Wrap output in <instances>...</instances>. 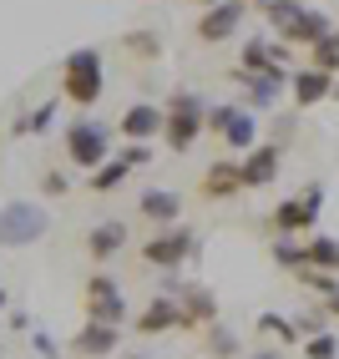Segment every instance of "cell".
<instances>
[{
    "mask_svg": "<svg viewBox=\"0 0 339 359\" xmlns=\"http://www.w3.org/2000/svg\"><path fill=\"white\" fill-rule=\"evenodd\" d=\"M107 91V71H102V51L96 46H77L61 61V97L77 107H96Z\"/></svg>",
    "mask_w": 339,
    "mask_h": 359,
    "instance_id": "6da1fadb",
    "label": "cell"
},
{
    "mask_svg": "<svg viewBox=\"0 0 339 359\" xmlns=\"http://www.w3.org/2000/svg\"><path fill=\"white\" fill-rule=\"evenodd\" d=\"M263 15H269V26H274L284 41H294V46H319V41L334 31V20H329L324 11H309V6H299V0H269Z\"/></svg>",
    "mask_w": 339,
    "mask_h": 359,
    "instance_id": "7a4b0ae2",
    "label": "cell"
},
{
    "mask_svg": "<svg viewBox=\"0 0 339 359\" xmlns=\"http://www.w3.org/2000/svg\"><path fill=\"white\" fill-rule=\"evenodd\" d=\"M46 228H51V212L36 198H6L0 203V248H36Z\"/></svg>",
    "mask_w": 339,
    "mask_h": 359,
    "instance_id": "3957f363",
    "label": "cell"
},
{
    "mask_svg": "<svg viewBox=\"0 0 339 359\" xmlns=\"http://www.w3.org/2000/svg\"><path fill=\"white\" fill-rule=\"evenodd\" d=\"M203 102H198V91H173L162 107V142H167V152H187L192 142L203 137Z\"/></svg>",
    "mask_w": 339,
    "mask_h": 359,
    "instance_id": "277c9868",
    "label": "cell"
},
{
    "mask_svg": "<svg viewBox=\"0 0 339 359\" xmlns=\"http://www.w3.org/2000/svg\"><path fill=\"white\" fill-rule=\"evenodd\" d=\"M66 157H71V167L77 172H96L107 157H112V132L102 127V122H91V116H77V122L66 127Z\"/></svg>",
    "mask_w": 339,
    "mask_h": 359,
    "instance_id": "5b68a950",
    "label": "cell"
},
{
    "mask_svg": "<svg viewBox=\"0 0 339 359\" xmlns=\"http://www.w3.org/2000/svg\"><path fill=\"white\" fill-rule=\"evenodd\" d=\"M187 258H198V238H192V228L173 223V228H157L147 243H142V263H152V269H182Z\"/></svg>",
    "mask_w": 339,
    "mask_h": 359,
    "instance_id": "8992f818",
    "label": "cell"
},
{
    "mask_svg": "<svg viewBox=\"0 0 339 359\" xmlns=\"http://www.w3.org/2000/svg\"><path fill=\"white\" fill-rule=\"evenodd\" d=\"M86 319L91 324H112V329L127 324V294L117 289L112 273H91L86 278Z\"/></svg>",
    "mask_w": 339,
    "mask_h": 359,
    "instance_id": "52a82bcc",
    "label": "cell"
},
{
    "mask_svg": "<svg viewBox=\"0 0 339 359\" xmlns=\"http://www.w3.org/2000/svg\"><path fill=\"white\" fill-rule=\"evenodd\" d=\"M279 167H284V147H279V142H258V147L244 152V162H238V187H244V193L274 187L279 182Z\"/></svg>",
    "mask_w": 339,
    "mask_h": 359,
    "instance_id": "ba28073f",
    "label": "cell"
},
{
    "mask_svg": "<svg viewBox=\"0 0 339 359\" xmlns=\"http://www.w3.org/2000/svg\"><path fill=\"white\" fill-rule=\"evenodd\" d=\"M228 76L248 91V111H269V107H279V97H284V86H288V76H294V71H288V66H274L269 76H248V71L233 66Z\"/></svg>",
    "mask_w": 339,
    "mask_h": 359,
    "instance_id": "9c48e42d",
    "label": "cell"
},
{
    "mask_svg": "<svg viewBox=\"0 0 339 359\" xmlns=\"http://www.w3.org/2000/svg\"><path fill=\"white\" fill-rule=\"evenodd\" d=\"M244 15H248V0H223V6L203 11V15H198V41H203V46L228 41L238 26H244Z\"/></svg>",
    "mask_w": 339,
    "mask_h": 359,
    "instance_id": "30bf717a",
    "label": "cell"
},
{
    "mask_svg": "<svg viewBox=\"0 0 339 359\" xmlns=\"http://www.w3.org/2000/svg\"><path fill=\"white\" fill-rule=\"evenodd\" d=\"M117 132H122L127 142H157V137H162V107L132 102L122 116H117Z\"/></svg>",
    "mask_w": 339,
    "mask_h": 359,
    "instance_id": "8fae6325",
    "label": "cell"
},
{
    "mask_svg": "<svg viewBox=\"0 0 339 359\" xmlns=\"http://www.w3.org/2000/svg\"><path fill=\"white\" fill-rule=\"evenodd\" d=\"M117 344H122V329H112V324H81L77 329V339H71V354H81V359H107L117 354Z\"/></svg>",
    "mask_w": 339,
    "mask_h": 359,
    "instance_id": "7c38bea8",
    "label": "cell"
},
{
    "mask_svg": "<svg viewBox=\"0 0 339 359\" xmlns=\"http://www.w3.org/2000/svg\"><path fill=\"white\" fill-rule=\"evenodd\" d=\"M274 233L279 238H299V233H314V223H319V212H314L304 198H284L279 208H274Z\"/></svg>",
    "mask_w": 339,
    "mask_h": 359,
    "instance_id": "4fadbf2b",
    "label": "cell"
},
{
    "mask_svg": "<svg viewBox=\"0 0 339 359\" xmlns=\"http://www.w3.org/2000/svg\"><path fill=\"white\" fill-rule=\"evenodd\" d=\"M288 91H294V107L309 111V107H319L324 97H334V76L309 66V71H294V76H288Z\"/></svg>",
    "mask_w": 339,
    "mask_h": 359,
    "instance_id": "5bb4252c",
    "label": "cell"
},
{
    "mask_svg": "<svg viewBox=\"0 0 339 359\" xmlns=\"http://www.w3.org/2000/svg\"><path fill=\"white\" fill-rule=\"evenodd\" d=\"M274 66H284V46L279 41H269V36L244 41V51H238V71H248V76H269Z\"/></svg>",
    "mask_w": 339,
    "mask_h": 359,
    "instance_id": "9a60e30c",
    "label": "cell"
},
{
    "mask_svg": "<svg viewBox=\"0 0 339 359\" xmlns=\"http://www.w3.org/2000/svg\"><path fill=\"white\" fill-rule=\"evenodd\" d=\"M178 309H182V329H213V324H223L218 319V294L213 289H187L182 299H178Z\"/></svg>",
    "mask_w": 339,
    "mask_h": 359,
    "instance_id": "2e32d148",
    "label": "cell"
},
{
    "mask_svg": "<svg viewBox=\"0 0 339 359\" xmlns=\"http://www.w3.org/2000/svg\"><path fill=\"white\" fill-rule=\"evenodd\" d=\"M218 137L228 142V152H238V157H244V152H253V147H258V116H253L248 107H233Z\"/></svg>",
    "mask_w": 339,
    "mask_h": 359,
    "instance_id": "e0dca14e",
    "label": "cell"
},
{
    "mask_svg": "<svg viewBox=\"0 0 339 359\" xmlns=\"http://www.w3.org/2000/svg\"><path fill=\"white\" fill-rule=\"evenodd\" d=\"M137 208H142V218L157 223V228H173V223L182 218V198L173 193V187H147Z\"/></svg>",
    "mask_w": 339,
    "mask_h": 359,
    "instance_id": "ac0fdd59",
    "label": "cell"
},
{
    "mask_svg": "<svg viewBox=\"0 0 339 359\" xmlns=\"http://www.w3.org/2000/svg\"><path fill=\"white\" fill-rule=\"evenodd\" d=\"M127 248V223H117V218H107V223H96L91 233H86V253L96 258V263H107V258H117Z\"/></svg>",
    "mask_w": 339,
    "mask_h": 359,
    "instance_id": "d6986e66",
    "label": "cell"
},
{
    "mask_svg": "<svg viewBox=\"0 0 339 359\" xmlns=\"http://www.w3.org/2000/svg\"><path fill=\"white\" fill-rule=\"evenodd\" d=\"M132 324H137V334H167V329H182V309H178V299H152Z\"/></svg>",
    "mask_w": 339,
    "mask_h": 359,
    "instance_id": "ffe728a7",
    "label": "cell"
},
{
    "mask_svg": "<svg viewBox=\"0 0 339 359\" xmlns=\"http://www.w3.org/2000/svg\"><path fill=\"white\" fill-rule=\"evenodd\" d=\"M244 187H238V162H213L203 172V198L223 203V198H238Z\"/></svg>",
    "mask_w": 339,
    "mask_h": 359,
    "instance_id": "44dd1931",
    "label": "cell"
},
{
    "mask_svg": "<svg viewBox=\"0 0 339 359\" xmlns=\"http://www.w3.org/2000/svg\"><path fill=\"white\" fill-rule=\"evenodd\" d=\"M304 258H309V269H319V273H339V238L309 233L304 238Z\"/></svg>",
    "mask_w": 339,
    "mask_h": 359,
    "instance_id": "7402d4cb",
    "label": "cell"
},
{
    "mask_svg": "<svg viewBox=\"0 0 339 359\" xmlns=\"http://www.w3.org/2000/svg\"><path fill=\"white\" fill-rule=\"evenodd\" d=\"M127 177H132V167H127L122 157L112 152V157H107V162H102V167L91 172V193H117V187H122Z\"/></svg>",
    "mask_w": 339,
    "mask_h": 359,
    "instance_id": "603a6c76",
    "label": "cell"
},
{
    "mask_svg": "<svg viewBox=\"0 0 339 359\" xmlns=\"http://www.w3.org/2000/svg\"><path fill=\"white\" fill-rule=\"evenodd\" d=\"M274 263H279V269H288V273H304V269H309L304 243H299V238H274Z\"/></svg>",
    "mask_w": 339,
    "mask_h": 359,
    "instance_id": "cb8c5ba5",
    "label": "cell"
},
{
    "mask_svg": "<svg viewBox=\"0 0 339 359\" xmlns=\"http://www.w3.org/2000/svg\"><path fill=\"white\" fill-rule=\"evenodd\" d=\"M51 122H56V102H41L36 111H26L15 122V137H41V132H51Z\"/></svg>",
    "mask_w": 339,
    "mask_h": 359,
    "instance_id": "d4e9b609",
    "label": "cell"
},
{
    "mask_svg": "<svg viewBox=\"0 0 339 359\" xmlns=\"http://www.w3.org/2000/svg\"><path fill=\"white\" fill-rule=\"evenodd\" d=\"M258 329L269 334V339H279V344H299V324L284 319V314H258Z\"/></svg>",
    "mask_w": 339,
    "mask_h": 359,
    "instance_id": "484cf974",
    "label": "cell"
},
{
    "mask_svg": "<svg viewBox=\"0 0 339 359\" xmlns=\"http://www.w3.org/2000/svg\"><path fill=\"white\" fill-rule=\"evenodd\" d=\"M208 354H213V359H233V354H238V334L223 329V324H213V329H208Z\"/></svg>",
    "mask_w": 339,
    "mask_h": 359,
    "instance_id": "4316f807",
    "label": "cell"
},
{
    "mask_svg": "<svg viewBox=\"0 0 339 359\" xmlns=\"http://www.w3.org/2000/svg\"><path fill=\"white\" fill-rule=\"evenodd\" d=\"M314 71H329V76L339 71V31H329L319 46H314Z\"/></svg>",
    "mask_w": 339,
    "mask_h": 359,
    "instance_id": "83f0119b",
    "label": "cell"
},
{
    "mask_svg": "<svg viewBox=\"0 0 339 359\" xmlns=\"http://www.w3.org/2000/svg\"><path fill=\"white\" fill-rule=\"evenodd\" d=\"M294 278L304 283V289H314L319 299H334V294H339V278H334V273H319V269H304V273H294Z\"/></svg>",
    "mask_w": 339,
    "mask_h": 359,
    "instance_id": "f1b7e54d",
    "label": "cell"
},
{
    "mask_svg": "<svg viewBox=\"0 0 339 359\" xmlns=\"http://www.w3.org/2000/svg\"><path fill=\"white\" fill-rule=\"evenodd\" d=\"M304 359H339V339L324 329V334H309L304 339Z\"/></svg>",
    "mask_w": 339,
    "mask_h": 359,
    "instance_id": "f546056e",
    "label": "cell"
},
{
    "mask_svg": "<svg viewBox=\"0 0 339 359\" xmlns=\"http://www.w3.org/2000/svg\"><path fill=\"white\" fill-rule=\"evenodd\" d=\"M71 193V172L51 167V172H41V198H66Z\"/></svg>",
    "mask_w": 339,
    "mask_h": 359,
    "instance_id": "4dcf8cb0",
    "label": "cell"
},
{
    "mask_svg": "<svg viewBox=\"0 0 339 359\" xmlns=\"http://www.w3.org/2000/svg\"><path fill=\"white\" fill-rule=\"evenodd\" d=\"M117 157H122L127 167H147V162L157 157V147H152V142H127V147L117 152Z\"/></svg>",
    "mask_w": 339,
    "mask_h": 359,
    "instance_id": "1f68e13d",
    "label": "cell"
},
{
    "mask_svg": "<svg viewBox=\"0 0 339 359\" xmlns=\"http://www.w3.org/2000/svg\"><path fill=\"white\" fill-rule=\"evenodd\" d=\"M31 349L41 359H61V344H56V334H46V329H31Z\"/></svg>",
    "mask_w": 339,
    "mask_h": 359,
    "instance_id": "d6a6232c",
    "label": "cell"
},
{
    "mask_svg": "<svg viewBox=\"0 0 339 359\" xmlns=\"http://www.w3.org/2000/svg\"><path fill=\"white\" fill-rule=\"evenodd\" d=\"M127 46H132L137 56H162V41H157V36H142V31H132Z\"/></svg>",
    "mask_w": 339,
    "mask_h": 359,
    "instance_id": "836d02e7",
    "label": "cell"
},
{
    "mask_svg": "<svg viewBox=\"0 0 339 359\" xmlns=\"http://www.w3.org/2000/svg\"><path fill=\"white\" fill-rule=\"evenodd\" d=\"M324 314H329V319H339V294H334V299H324Z\"/></svg>",
    "mask_w": 339,
    "mask_h": 359,
    "instance_id": "e575fe53",
    "label": "cell"
},
{
    "mask_svg": "<svg viewBox=\"0 0 339 359\" xmlns=\"http://www.w3.org/2000/svg\"><path fill=\"white\" fill-rule=\"evenodd\" d=\"M253 359H284V349H258Z\"/></svg>",
    "mask_w": 339,
    "mask_h": 359,
    "instance_id": "d590c367",
    "label": "cell"
},
{
    "mask_svg": "<svg viewBox=\"0 0 339 359\" xmlns=\"http://www.w3.org/2000/svg\"><path fill=\"white\" fill-rule=\"evenodd\" d=\"M6 304H11V294H6V283H0V314H6Z\"/></svg>",
    "mask_w": 339,
    "mask_h": 359,
    "instance_id": "8d00e7d4",
    "label": "cell"
},
{
    "mask_svg": "<svg viewBox=\"0 0 339 359\" xmlns=\"http://www.w3.org/2000/svg\"><path fill=\"white\" fill-rule=\"evenodd\" d=\"M198 6H203V11H213V6H223V0H198Z\"/></svg>",
    "mask_w": 339,
    "mask_h": 359,
    "instance_id": "74e56055",
    "label": "cell"
},
{
    "mask_svg": "<svg viewBox=\"0 0 339 359\" xmlns=\"http://www.w3.org/2000/svg\"><path fill=\"white\" fill-rule=\"evenodd\" d=\"M122 359H147V354H122Z\"/></svg>",
    "mask_w": 339,
    "mask_h": 359,
    "instance_id": "f35d334b",
    "label": "cell"
},
{
    "mask_svg": "<svg viewBox=\"0 0 339 359\" xmlns=\"http://www.w3.org/2000/svg\"><path fill=\"white\" fill-rule=\"evenodd\" d=\"M253 6H269V0H253Z\"/></svg>",
    "mask_w": 339,
    "mask_h": 359,
    "instance_id": "ab89813d",
    "label": "cell"
}]
</instances>
